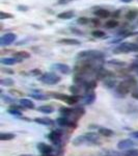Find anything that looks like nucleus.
I'll list each match as a JSON object with an SVG mask.
<instances>
[{
  "mask_svg": "<svg viewBox=\"0 0 138 156\" xmlns=\"http://www.w3.org/2000/svg\"><path fill=\"white\" fill-rule=\"evenodd\" d=\"M87 140H88V145H98L100 144V136L96 132H88L85 133Z\"/></svg>",
  "mask_w": 138,
  "mask_h": 156,
  "instance_id": "11",
  "label": "nucleus"
},
{
  "mask_svg": "<svg viewBox=\"0 0 138 156\" xmlns=\"http://www.w3.org/2000/svg\"><path fill=\"white\" fill-rule=\"evenodd\" d=\"M60 114L62 115V117H67V118H71L73 117L74 118V114H75V108H72V107H61L59 109Z\"/></svg>",
  "mask_w": 138,
  "mask_h": 156,
  "instance_id": "15",
  "label": "nucleus"
},
{
  "mask_svg": "<svg viewBox=\"0 0 138 156\" xmlns=\"http://www.w3.org/2000/svg\"><path fill=\"white\" fill-rule=\"evenodd\" d=\"M34 122L37 123V124L45 125V126H52V125H54V121L50 119V118H36Z\"/></svg>",
  "mask_w": 138,
  "mask_h": 156,
  "instance_id": "16",
  "label": "nucleus"
},
{
  "mask_svg": "<svg viewBox=\"0 0 138 156\" xmlns=\"http://www.w3.org/2000/svg\"><path fill=\"white\" fill-rule=\"evenodd\" d=\"M53 67H54V69H56L57 71L59 73H61V74L67 75L71 73V68L66 64H55Z\"/></svg>",
  "mask_w": 138,
  "mask_h": 156,
  "instance_id": "13",
  "label": "nucleus"
},
{
  "mask_svg": "<svg viewBox=\"0 0 138 156\" xmlns=\"http://www.w3.org/2000/svg\"><path fill=\"white\" fill-rule=\"evenodd\" d=\"M21 60L16 58V57H3V58L0 59V62L2 65H5V66H12V65L20 62Z\"/></svg>",
  "mask_w": 138,
  "mask_h": 156,
  "instance_id": "17",
  "label": "nucleus"
},
{
  "mask_svg": "<svg viewBox=\"0 0 138 156\" xmlns=\"http://www.w3.org/2000/svg\"><path fill=\"white\" fill-rule=\"evenodd\" d=\"M129 52H138V44L134 43H122L113 49V53H129Z\"/></svg>",
  "mask_w": 138,
  "mask_h": 156,
  "instance_id": "4",
  "label": "nucleus"
},
{
  "mask_svg": "<svg viewBox=\"0 0 138 156\" xmlns=\"http://www.w3.org/2000/svg\"><path fill=\"white\" fill-rule=\"evenodd\" d=\"M9 112L15 117H21L22 115V112L20 109L17 108V106H12L11 108H9Z\"/></svg>",
  "mask_w": 138,
  "mask_h": 156,
  "instance_id": "27",
  "label": "nucleus"
},
{
  "mask_svg": "<svg viewBox=\"0 0 138 156\" xmlns=\"http://www.w3.org/2000/svg\"><path fill=\"white\" fill-rule=\"evenodd\" d=\"M109 64L113 65V66H125V62H119V60H110Z\"/></svg>",
  "mask_w": 138,
  "mask_h": 156,
  "instance_id": "36",
  "label": "nucleus"
},
{
  "mask_svg": "<svg viewBox=\"0 0 138 156\" xmlns=\"http://www.w3.org/2000/svg\"><path fill=\"white\" fill-rule=\"evenodd\" d=\"M72 144L76 147H79V146H82V145H88V140H87L86 135L83 134V135H78L73 140Z\"/></svg>",
  "mask_w": 138,
  "mask_h": 156,
  "instance_id": "12",
  "label": "nucleus"
},
{
  "mask_svg": "<svg viewBox=\"0 0 138 156\" xmlns=\"http://www.w3.org/2000/svg\"><path fill=\"white\" fill-rule=\"evenodd\" d=\"M95 15H96L97 17H100V18H107V17L110 16V12L108 11H106V9H100L95 12Z\"/></svg>",
  "mask_w": 138,
  "mask_h": 156,
  "instance_id": "23",
  "label": "nucleus"
},
{
  "mask_svg": "<svg viewBox=\"0 0 138 156\" xmlns=\"http://www.w3.org/2000/svg\"><path fill=\"white\" fill-rule=\"evenodd\" d=\"M132 97L134 98V99L138 100V90H137L136 89H135V90L132 92Z\"/></svg>",
  "mask_w": 138,
  "mask_h": 156,
  "instance_id": "40",
  "label": "nucleus"
},
{
  "mask_svg": "<svg viewBox=\"0 0 138 156\" xmlns=\"http://www.w3.org/2000/svg\"><path fill=\"white\" fill-rule=\"evenodd\" d=\"M20 104H21V106H23L24 108H28V109H33L34 108V103L30 99H27V98L20 99Z\"/></svg>",
  "mask_w": 138,
  "mask_h": 156,
  "instance_id": "18",
  "label": "nucleus"
},
{
  "mask_svg": "<svg viewBox=\"0 0 138 156\" xmlns=\"http://www.w3.org/2000/svg\"><path fill=\"white\" fill-rule=\"evenodd\" d=\"M92 37H105V32L102 31V30H95V31H92Z\"/></svg>",
  "mask_w": 138,
  "mask_h": 156,
  "instance_id": "34",
  "label": "nucleus"
},
{
  "mask_svg": "<svg viewBox=\"0 0 138 156\" xmlns=\"http://www.w3.org/2000/svg\"><path fill=\"white\" fill-rule=\"evenodd\" d=\"M56 122H57V124L62 127H71V128L77 127V121L75 119H70V118H67V117L58 118V119L56 120Z\"/></svg>",
  "mask_w": 138,
  "mask_h": 156,
  "instance_id": "7",
  "label": "nucleus"
},
{
  "mask_svg": "<svg viewBox=\"0 0 138 156\" xmlns=\"http://www.w3.org/2000/svg\"><path fill=\"white\" fill-rule=\"evenodd\" d=\"M87 22H88V19H86V18H79L78 19L79 24H86Z\"/></svg>",
  "mask_w": 138,
  "mask_h": 156,
  "instance_id": "39",
  "label": "nucleus"
},
{
  "mask_svg": "<svg viewBox=\"0 0 138 156\" xmlns=\"http://www.w3.org/2000/svg\"><path fill=\"white\" fill-rule=\"evenodd\" d=\"M104 85L106 87H110V89H112V87H115V81L112 79H110V78H108V79H106L104 81Z\"/></svg>",
  "mask_w": 138,
  "mask_h": 156,
  "instance_id": "29",
  "label": "nucleus"
},
{
  "mask_svg": "<svg viewBox=\"0 0 138 156\" xmlns=\"http://www.w3.org/2000/svg\"><path fill=\"white\" fill-rule=\"evenodd\" d=\"M16 34H12V32H9V34H3L1 37H0V45L1 46H9V45H12V43L16 41Z\"/></svg>",
  "mask_w": 138,
  "mask_h": 156,
  "instance_id": "8",
  "label": "nucleus"
},
{
  "mask_svg": "<svg viewBox=\"0 0 138 156\" xmlns=\"http://www.w3.org/2000/svg\"><path fill=\"white\" fill-rule=\"evenodd\" d=\"M70 90H71L72 94L73 95H76V96H78V95L80 94V92H81V87H78V85H72L71 87H70Z\"/></svg>",
  "mask_w": 138,
  "mask_h": 156,
  "instance_id": "28",
  "label": "nucleus"
},
{
  "mask_svg": "<svg viewBox=\"0 0 138 156\" xmlns=\"http://www.w3.org/2000/svg\"><path fill=\"white\" fill-rule=\"evenodd\" d=\"M59 44L62 45H79L80 42L78 40H75V39H61L58 41Z\"/></svg>",
  "mask_w": 138,
  "mask_h": 156,
  "instance_id": "21",
  "label": "nucleus"
},
{
  "mask_svg": "<svg viewBox=\"0 0 138 156\" xmlns=\"http://www.w3.org/2000/svg\"><path fill=\"white\" fill-rule=\"evenodd\" d=\"M130 135H131L133 138H135V140H138V131H133L130 133Z\"/></svg>",
  "mask_w": 138,
  "mask_h": 156,
  "instance_id": "42",
  "label": "nucleus"
},
{
  "mask_svg": "<svg viewBox=\"0 0 138 156\" xmlns=\"http://www.w3.org/2000/svg\"><path fill=\"white\" fill-rule=\"evenodd\" d=\"M30 97L34 98V99H37V100H47V99H48L47 96H45V95L36 94V93H34V94H31V95H30Z\"/></svg>",
  "mask_w": 138,
  "mask_h": 156,
  "instance_id": "30",
  "label": "nucleus"
},
{
  "mask_svg": "<svg viewBox=\"0 0 138 156\" xmlns=\"http://www.w3.org/2000/svg\"><path fill=\"white\" fill-rule=\"evenodd\" d=\"M37 150L42 153L43 155H50L53 152V148L46 143H39L37 144Z\"/></svg>",
  "mask_w": 138,
  "mask_h": 156,
  "instance_id": "10",
  "label": "nucleus"
},
{
  "mask_svg": "<svg viewBox=\"0 0 138 156\" xmlns=\"http://www.w3.org/2000/svg\"><path fill=\"white\" fill-rule=\"evenodd\" d=\"M122 2H125V3H129V2H131L133 1V0H120Z\"/></svg>",
  "mask_w": 138,
  "mask_h": 156,
  "instance_id": "43",
  "label": "nucleus"
},
{
  "mask_svg": "<svg viewBox=\"0 0 138 156\" xmlns=\"http://www.w3.org/2000/svg\"><path fill=\"white\" fill-rule=\"evenodd\" d=\"M60 80H61L60 76H58L56 73H53V72L44 73V74L41 75V77H40V81L47 85H55V84L59 83Z\"/></svg>",
  "mask_w": 138,
  "mask_h": 156,
  "instance_id": "3",
  "label": "nucleus"
},
{
  "mask_svg": "<svg viewBox=\"0 0 138 156\" xmlns=\"http://www.w3.org/2000/svg\"><path fill=\"white\" fill-rule=\"evenodd\" d=\"M130 69H131L132 71L136 72L138 74V62H133V64L131 65V67H130Z\"/></svg>",
  "mask_w": 138,
  "mask_h": 156,
  "instance_id": "37",
  "label": "nucleus"
},
{
  "mask_svg": "<svg viewBox=\"0 0 138 156\" xmlns=\"http://www.w3.org/2000/svg\"><path fill=\"white\" fill-rule=\"evenodd\" d=\"M96 101V94H95L94 90H90V92H86V95L83 97V103L86 105L92 104Z\"/></svg>",
  "mask_w": 138,
  "mask_h": 156,
  "instance_id": "14",
  "label": "nucleus"
},
{
  "mask_svg": "<svg viewBox=\"0 0 138 156\" xmlns=\"http://www.w3.org/2000/svg\"><path fill=\"white\" fill-rule=\"evenodd\" d=\"M59 19H71L74 17V12L73 11H67V12H60V14L57 15Z\"/></svg>",
  "mask_w": 138,
  "mask_h": 156,
  "instance_id": "24",
  "label": "nucleus"
},
{
  "mask_svg": "<svg viewBox=\"0 0 138 156\" xmlns=\"http://www.w3.org/2000/svg\"><path fill=\"white\" fill-rule=\"evenodd\" d=\"M138 144L136 142H134L133 140H130V138H126V140H122L117 143V148L119 150H130L133 149L134 147H136Z\"/></svg>",
  "mask_w": 138,
  "mask_h": 156,
  "instance_id": "6",
  "label": "nucleus"
},
{
  "mask_svg": "<svg viewBox=\"0 0 138 156\" xmlns=\"http://www.w3.org/2000/svg\"><path fill=\"white\" fill-rule=\"evenodd\" d=\"M12 14H6V12H0V19L3 20V19H7V18H12Z\"/></svg>",
  "mask_w": 138,
  "mask_h": 156,
  "instance_id": "35",
  "label": "nucleus"
},
{
  "mask_svg": "<svg viewBox=\"0 0 138 156\" xmlns=\"http://www.w3.org/2000/svg\"><path fill=\"white\" fill-rule=\"evenodd\" d=\"M2 72H6V74H14V71L11 69H5V68H2L1 69Z\"/></svg>",
  "mask_w": 138,
  "mask_h": 156,
  "instance_id": "41",
  "label": "nucleus"
},
{
  "mask_svg": "<svg viewBox=\"0 0 138 156\" xmlns=\"http://www.w3.org/2000/svg\"><path fill=\"white\" fill-rule=\"evenodd\" d=\"M104 156H112V155H104Z\"/></svg>",
  "mask_w": 138,
  "mask_h": 156,
  "instance_id": "45",
  "label": "nucleus"
},
{
  "mask_svg": "<svg viewBox=\"0 0 138 156\" xmlns=\"http://www.w3.org/2000/svg\"><path fill=\"white\" fill-rule=\"evenodd\" d=\"M136 40H137V43H138V37H137V39H136Z\"/></svg>",
  "mask_w": 138,
  "mask_h": 156,
  "instance_id": "46",
  "label": "nucleus"
},
{
  "mask_svg": "<svg viewBox=\"0 0 138 156\" xmlns=\"http://www.w3.org/2000/svg\"><path fill=\"white\" fill-rule=\"evenodd\" d=\"M136 90H138V87H136Z\"/></svg>",
  "mask_w": 138,
  "mask_h": 156,
  "instance_id": "47",
  "label": "nucleus"
},
{
  "mask_svg": "<svg viewBox=\"0 0 138 156\" xmlns=\"http://www.w3.org/2000/svg\"><path fill=\"white\" fill-rule=\"evenodd\" d=\"M9 93L12 94L14 96H23V93L22 92H19V90H9Z\"/></svg>",
  "mask_w": 138,
  "mask_h": 156,
  "instance_id": "38",
  "label": "nucleus"
},
{
  "mask_svg": "<svg viewBox=\"0 0 138 156\" xmlns=\"http://www.w3.org/2000/svg\"><path fill=\"white\" fill-rule=\"evenodd\" d=\"M137 87V81L134 77H128L124 81H120L115 87V92L120 97L126 96L131 90H134Z\"/></svg>",
  "mask_w": 138,
  "mask_h": 156,
  "instance_id": "1",
  "label": "nucleus"
},
{
  "mask_svg": "<svg viewBox=\"0 0 138 156\" xmlns=\"http://www.w3.org/2000/svg\"><path fill=\"white\" fill-rule=\"evenodd\" d=\"M62 134H64L62 130L54 129V130H52V131L49 133L48 137H49V140H51V142L53 143L54 145H58L59 143H60V140H61Z\"/></svg>",
  "mask_w": 138,
  "mask_h": 156,
  "instance_id": "9",
  "label": "nucleus"
},
{
  "mask_svg": "<svg viewBox=\"0 0 138 156\" xmlns=\"http://www.w3.org/2000/svg\"><path fill=\"white\" fill-rule=\"evenodd\" d=\"M19 156H33V155H30V154H22V155H19Z\"/></svg>",
  "mask_w": 138,
  "mask_h": 156,
  "instance_id": "44",
  "label": "nucleus"
},
{
  "mask_svg": "<svg viewBox=\"0 0 138 156\" xmlns=\"http://www.w3.org/2000/svg\"><path fill=\"white\" fill-rule=\"evenodd\" d=\"M14 57H16V58L20 59L22 62L23 59H26V58H29L30 57V53L27 51H18L16 52V53L14 54Z\"/></svg>",
  "mask_w": 138,
  "mask_h": 156,
  "instance_id": "20",
  "label": "nucleus"
},
{
  "mask_svg": "<svg viewBox=\"0 0 138 156\" xmlns=\"http://www.w3.org/2000/svg\"><path fill=\"white\" fill-rule=\"evenodd\" d=\"M0 84L2 87H12L15 84V81L12 79V78H4V79L0 80Z\"/></svg>",
  "mask_w": 138,
  "mask_h": 156,
  "instance_id": "26",
  "label": "nucleus"
},
{
  "mask_svg": "<svg viewBox=\"0 0 138 156\" xmlns=\"http://www.w3.org/2000/svg\"><path fill=\"white\" fill-rule=\"evenodd\" d=\"M136 15H137V12L135 11H130L126 14V18L128 20H133V19L136 18Z\"/></svg>",
  "mask_w": 138,
  "mask_h": 156,
  "instance_id": "32",
  "label": "nucleus"
},
{
  "mask_svg": "<svg viewBox=\"0 0 138 156\" xmlns=\"http://www.w3.org/2000/svg\"><path fill=\"white\" fill-rule=\"evenodd\" d=\"M52 95H53L56 99L61 100V101L66 102L67 104H69V105H75L76 103H78V101L80 100V97L76 96V95L69 96V95H64V94H55V93H53Z\"/></svg>",
  "mask_w": 138,
  "mask_h": 156,
  "instance_id": "5",
  "label": "nucleus"
},
{
  "mask_svg": "<svg viewBox=\"0 0 138 156\" xmlns=\"http://www.w3.org/2000/svg\"><path fill=\"white\" fill-rule=\"evenodd\" d=\"M37 109H39V112H44V114H52L54 112V107L52 105H42Z\"/></svg>",
  "mask_w": 138,
  "mask_h": 156,
  "instance_id": "22",
  "label": "nucleus"
},
{
  "mask_svg": "<svg viewBox=\"0 0 138 156\" xmlns=\"http://www.w3.org/2000/svg\"><path fill=\"white\" fill-rule=\"evenodd\" d=\"M98 133L103 135V136H105V137H110L114 134V131L112 129H109V128L101 127V128H99V130H98Z\"/></svg>",
  "mask_w": 138,
  "mask_h": 156,
  "instance_id": "19",
  "label": "nucleus"
},
{
  "mask_svg": "<svg viewBox=\"0 0 138 156\" xmlns=\"http://www.w3.org/2000/svg\"><path fill=\"white\" fill-rule=\"evenodd\" d=\"M125 156H138V150L137 149H130L125 153Z\"/></svg>",
  "mask_w": 138,
  "mask_h": 156,
  "instance_id": "33",
  "label": "nucleus"
},
{
  "mask_svg": "<svg viewBox=\"0 0 138 156\" xmlns=\"http://www.w3.org/2000/svg\"><path fill=\"white\" fill-rule=\"evenodd\" d=\"M16 135L14 133H9V132H2L0 134V140H14Z\"/></svg>",
  "mask_w": 138,
  "mask_h": 156,
  "instance_id": "25",
  "label": "nucleus"
},
{
  "mask_svg": "<svg viewBox=\"0 0 138 156\" xmlns=\"http://www.w3.org/2000/svg\"><path fill=\"white\" fill-rule=\"evenodd\" d=\"M77 56L85 60H100L104 58L105 54L99 50H84L79 52Z\"/></svg>",
  "mask_w": 138,
  "mask_h": 156,
  "instance_id": "2",
  "label": "nucleus"
},
{
  "mask_svg": "<svg viewBox=\"0 0 138 156\" xmlns=\"http://www.w3.org/2000/svg\"><path fill=\"white\" fill-rule=\"evenodd\" d=\"M117 21H114V20H111V21H108L106 24H105V27L106 28H114V27L117 26Z\"/></svg>",
  "mask_w": 138,
  "mask_h": 156,
  "instance_id": "31",
  "label": "nucleus"
}]
</instances>
